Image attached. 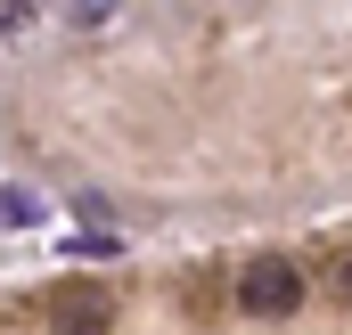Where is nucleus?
<instances>
[{
    "label": "nucleus",
    "mask_w": 352,
    "mask_h": 335,
    "mask_svg": "<svg viewBox=\"0 0 352 335\" xmlns=\"http://www.w3.org/2000/svg\"><path fill=\"white\" fill-rule=\"evenodd\" d=\"M238 303H246L254 319H287V311L303 303V270H287V262H254V270L238 278Z\"/></svg>",
    "instance_id": "nucleus-1"
},
{
    "label": "nucleus",
    "mask_w": 352,
    "mask_h": 335,
    "mask_svg": "<svg viewBox=\"0 0 352 335\" xmlns=\"http://www.w3.org/2000/svg\"><path fill=\"white\" fill-rule=\"evenodd\" d=\"M115 327V294L107 286H66L50 303V335H107Z\"/></svg>",
    "instance_id": "nucleus-2"
},
{
    "label": "nucleus",
    "mask_w": 352,
    "mask_h": 335,
    "mask_svg": "<svg viewBox=\"0 0 352 335\" xmlns=\"http://www.w3.org/2000/svg\"><path fill=\"white\" fill-rule=\"evenodd\" d=\"M41 221V196L33 188H0V229H33Z\"/></svg>",
    "instance_id": "nucleus-3"
},
{
    "label": "nucleus",
    "mask_w": 352,
    "mask_h": 335,
    "mask_svg": "<svg viewBox=\"0 0 352 335\" xmlns=\"http://www.w3.org/2000/svg\"><path fill=\"white\" fill-rule=\"evenodd\" d=\"M336 294H344V303H352V262H344V270H336Z\"/></svg>",
    "instance_id": "nucleus-4"
}]
</instances>
